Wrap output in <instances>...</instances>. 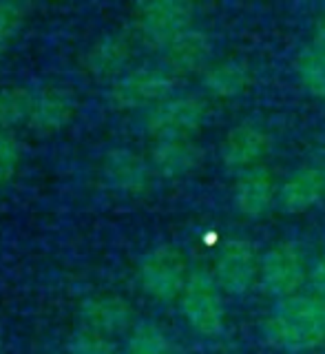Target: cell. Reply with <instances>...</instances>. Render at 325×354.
Wrapping results in <instances>:
<instances>
[{"label": "cell", "mask_w": 325, "mask_h": 354, "mask_svg": "<svg viewBox=\"0 0 325 354\" xmlns=\"http://www.w3.org/2000/svg\"><path fill=\"white\" fill-rule=\"evenodd\" d=\"M266 337L288 352L315 350L325 341V297L295 295L281 299L266 319Z\"/></svg>", "instance_id": "6da1fadb"}, {"label": "cell", "mask_w": 325, "mask_h": 354, "mask_svg": "<svg viewBox=\"0 0 325 354\" xmlns=\"http://www.w3.org/2000/svg\"><path fill=\"white\" fill-rule=\"evenodd\" d=\"M182 313L188 326L204 337H217L223 330V301L215 277L197 270L188 277L182 292Z\"/></svg>", "instance_id": "7a4b0ae2"}, {"label": "cell", "mask_w": 325, "mask_h": 354, "mask_svg": "<svg viewBox=\"0 0 325 354\" xmlns=\"http://www.w3.org/2000/svg\"><path fill=\"white\" fill-rule=\"evenodd\" d=\"M186 259L175 246H158L140 261V281L144 292L158 301H171L182 297L188 281Z\"/></svg>", "instance_id": "3957f363"}, {"label": "cell", "mask_w": 325, "mask_h": 354, "mask_svg": "<svg viewBox=\"0 0 325 354\" xmlns=\"http://www.w3.org/2000/svg\"><path fill=\"white\" fill-rule=\"evenodd\" d=\"M261 286L268 295L275 297H295L306 281V259L297 243L281 241L263 254L259 263Z\"/></svg>", "instance_id": "277c9868"}, {"label": "cell", "mask_w": 325, "mask_h": 354, "mask_svg": "<svg viewBox=\"0 0 325 354\" xmlns=\"http://www.w3.org/2000/svg\"><path fill=\"white\" fill-rule=\"evenodd\" d=\"M195 9L182 0H153L136 7V25L140 33L153 44L166 47L179 33L190 29Z\"/></svg>", "instance_id": "5b68a950"}, {"label": "cell", "mask_w": 325, "mask_h": 354, "mask_svg": "<svg viewBox=\"0 0 325 354\" xmlns=\"http://www.w3.org/2000/svg\"><path fill=\"white\" fill-rule=\"evenodd\" d=\"M206 104L199 97L182 95L171 97L158 104L147 120V129L153 138L160 140H184L190 138L204 124Z\"/></svg>", "instance_id": "8992f818"}, {"label": "cell", "mask_w": 325, "mask_h": 354, "mask_svg": "<svg viewBox=\"0 0 325 354\" xmlns=\"http://www.w3.org/2000/svg\"><path fill=\"white\" fill-rule=\"evenodd\" d=\"M175 77L168 71L158 69H138L133 73L122 75L115 82L111 100L120 109H138V106H151L153 109L171 100L175 91Z\"/></svg>", "instance_id": "52a82bcc"}, {"label": "cell", "mask_w": 325, "mask_h": 354, "mask_svg": "<svg viewBox=\"0 0 325 354\" xmlns=\"http://www.w3.org/2000/svg\"><path fill=\"white\" fill-rule=\"evenodd\" d=\"M259 263L254 248L245 239H226L215 254V279L221 290L230 295H243L254 283Z\"/></svg>", "instance_id": "ba28073f"}, {"label": "cell", "mask_w": 325, "mask_h": 354, "mask_svg": "<svg viewBox=\"0 0 325 354\" xmlns=\"http://www.w3.org/2000/svg\"><path fill=\"white\" fill-rule=\"evenodd\" d=\"M268 149H270V136L252 122H243L228 131L221 144V160L228 169L248 171L259 166V160L268 153Z\"/></svg>", "instance_id": "9c48e42d"}, {"label": "cell", "mask_w": 325, "mask_h": 354, "mask_svg": "<svg viewBox=\"0 0 325 354\" xmlns=\"http://www.w3.org/2000/svg\"><path fill=\"white\" fill-rule=\"evenodd\" d=\"M75 97L64 86H42L31 95L29 127L38 131H58L73 120Z\"/></svg>", "instance_id": "30bf717a"}, {"label": "cell", "mask_w": 325, "mask_h": 354, "mask_svg": "<svg viewBox=\"0 0 325 354\" xmlns=\"http://www.w3.org/2000/svg\"><path fill=\"white\" fill-rule=\"evenodd\" d=\"M232 199L243 217L248 219L263 217L270 210L275 199L272 173L263 169V166H254V169L243 171L237 184H234Z\"/></svg>", "instance_id": "8fae6325"}, {"label": "cell", "mask_w": 325, "mask_h": 354, "mask_svg": "<svg viewBox=\"0 0 325 354\" xmlns=\"http://www.w3.org/2000/svg\"><path fill=\"white\" fill-rule=\"evenodd\" d=\"M80 319H82V330L111 339L129 326L131 308L127 306L124 299L113 295H102L89 299L82 306Z\"/></svg>", "instance_id": "7c38bea8"}, {"label": "cell", "mask_w": 325, "mask_h": 354, "mask_svg": "<svg viewBox=\"0 0 325 354\" xmlns=\"http://www.w3.org/2000/svg\"><path fill=\"white\" fill-rule=\"evenodd\" d=\"M104 175L115 188L124 193H144L151 182L149 164L142 155L129 149H115L104 160Z\"/></svg>", "instance_id": "4fadbf2b"}, {"label": "cell", "mask_w": 325, "mask_h": 354, "mask_svg": "<svg viewBox=\"0 0 325 354\" xmlns=\"http://www.w3.org/2000/svg\"><path fill=\"white\" fill-rule=\"evenodd\" d=\"M166 64L168 69H173L175 73H190L199 71L204 66L212 53V42L208 38V33L199 29H188L184 33H179L175 40L166 44Z\"/></svg>", "instance_id": "5bb4252c"}, {"label": "cell", "mask_w": 325, "mask_h": 354, "mask_svg": "<svg viewBox=\"0 0 325 354\" xmlns=\"http://www.w3.org/2000/svg\"><path fill=\"white\" fill-rule=\"evenodd\" d=\"M325 191V177L317 169H301L292 173L279 188V204L286 213H304L315 206Z\"/></svg>", "instance_id": "9a60e30c"}, {"label": "cell", "mask_w": 325, "mask_h": 354, "mask_svg": "<svg viewBox=\"0 0 325 354\" xmlns=\"http://www.w3.org/2000/svg\"><path fill=\"white\" fill-rule=\"evenodd\" d=\"M131 60V42L124 36H104L100 38L84 55V66L95 77L115 75Z\"/></svg>", "instance_id": "2e32d148"}, {"label": "cell", "mask_w": 325, "mask_h": 354, "mask_svg": "<svg viewBox=\"0 0 325 354\" xmlns=\"http://www.w3.org/2000/svg\"><path fill=\"white\" fill-rule=\"evenodd\" d=\"M201 160V151L197 144L184 140H160L153 149V164L162 175L177 177L193 171Z\"/></svg>", "instance_id": "e0dca14e"}, {"label": "cell", "mask_w": 325, "mask_h": 354, "mask_svg": "<svg viewBox=\"0 0 325 354\" xmlns=\"http://www.w3.org/2000/svg\"><path fill=\"white\" fill-rule=\"evenodd\" d=\"M250 82V71L241 60H221L212 64L204 73V86L215 97H234L239 95Z\"/></svg>", "instance_id": "ac0fdd59"}, {"label": "cell", "mask_w": 325, "mask_h": 354, "mask_svg": "<svg viewBox=\"0 0 325 354\" xmlns=\"http://www.w3.org/2000/svg\"><path fill=\"white\" fill-rule=\"evenodd\" d=\"M295 69H297L301 86H304L308 93L317 97H325V53L323 51H319L315 44L306 47L297 55Z\"/></svg>", "instance_id": "d6986e66"}, {"label": "cell", "mask_w": 325, "mask_h": 354, "mask_svg": "<svg viewBox=\"0 0 325 354\" xmlns=\"http://www.w3.org/2000/svg\"><path fill=\"white\" fill-rule=\"evenodd\" d=\"M31 95L33 91H27L25 86H5L0 91V131L29 120Z\"/></svg>", "instance_id": "ffe728a7"}, {"label": "cell", "mask_w": 325, "mask_h": 354, "mask_svg": "<svg viewBox=\"0 0 325 354\" xmlns=\"http://www.w3.org/2000/svg\"><path fill=\"white\" fill-rule=\"evenodd\" d=\"M127 354H171V346L155 324H140L129 339Z\"/></svg>", "instance_id": "44dd1931"}, {"label": "cell", "mask_w": 325, "mask_h": 354, "mask_svg": "<svg viewBox=\"0 0 325 354\" xmlns=\"http://www.w3.org/2000/svg\"><path fill=\"white\" fill-rule=\"evenodd\" d=\"M29 5L22 3H0V49L16 36L25 25Z\"/></svg>", "instance_id": "7402d4cb"}, {"label": "cell", "mask_w": 325, "mask_h": 354, "mask_svg": "<svg viewBox=\"0 0 325 354\" xmlns=\"http://www.w3.org/2000/svg\"><path fill=\"white\" fill-rule=\"evenodd\" d=\"M20 149L16 138L7 131H0V186L7 184L18 171Z\"/></svg>", "instance_id": "603a6c76"}, {"label": "cell", "mask_w": 325, "mask_h": 354, "mask_svg": "<svg viewBox=\"0 0 325 354\" xmlns=\"http://www.w3.org/2000/svg\"><path fill=\"white\" fill-rule=\"evenodd\" d=\"M71 354H113V343L106 337L80 330L71 343Z\"/></svg>", "instance_id": "cb8c5ba5"}, {"label": "cell", "mask_w": 325, "mask_h": 354, "mask_svg": "<svg viewBox=\"0 0 325 354\" xmlns=\"http://www.w3.org/2000/svg\"><path fill=\"white\" fill-rule=\"evenodd\" d=\"M310 281H312V288L317 290V295H323L325 297V254L317 261L315 268H312Z\"/></svg>", "instance_id": "d4e9b609"}, {"label": "cell", "mask_w": 325, "mask_h": 354, "mask_svg": "<svg viewBox=\"0 0 325 354\" xmlns=\"http://www.w3.org/2000/svg\"><path fill=\"white\" fill-rule=\"evenodd\" d=\"M315 47L325 53V20L319 22V27L315 31Z\"/></svg>", "instance_id": "484cf974"}]
</instances>
